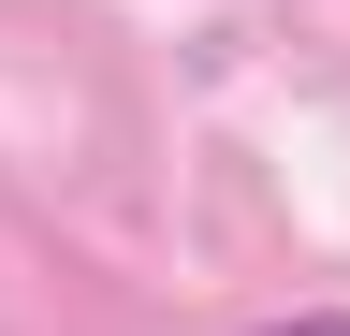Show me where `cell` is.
<instances>
[{"label": "cell", "instance_id": "6da1fadb", "mask_svg": "<svg viewBox=\"0 0 350 336\" xmlns=\"http://www.w3.org/2000/svg\"><path fill=\"white\" fill-rule=\"evenodd\" d=\"M248 336H350V307H292V322H248Z\"/></svg>", "mask_w": 350, "mask_h": 336}]
</instances>
